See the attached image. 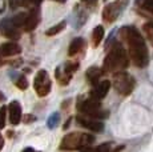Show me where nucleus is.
Returning <instances> with one entry per match:
<instances>
[{
  "label": "nucleus",
  "mask_w": 153,
  "mask_h": 152,
  "mask_svg": "<svg viewBox=\"0 0 153 152\" xmlns=\"http://www.w3.org/2000/svg\"><path fill=\"white\" fill-rule=\"evenodd\" d=\"M20 4H22V0H10V5H11V8H12V10L17 8Z\"/></svg>",
  "instance_id": "obj_27"
},
{
  "label": "nucleus",
  "mask_w": 153,
  "mask_h": 152,
  "mask_svg": "<svg viewBox=\"0 0 153 152\" xmlns=\"http://www.w3.org/2000/svg\"><path fill=\"white\" fill-rule=\"evenodd\" d=\"M84 1L87 3V4H89V5H91V4H95L96 0H84Z\"/></svg>",
  "instance_id": "obj_31"
},
{
  "label": "nucleus",
  "mask_w": 153,
  "mask_h": 152,
  "mask_svg": "<svg viewBox=\"0 0 153 152\" xmlns=\"http://www.w3.org/2000/svg\"><path fill=\"white\" fill-rule=\"evenodd\" d=\"M3 34H4V36L10 37V39H19L20 37V34L16 31V27L12 25V27H7L5 30H3Z\"/></svg>",
  "instance_id": "obj_21"
},
{
  "label": "nucleus",
  "mask_w": 153,
  "mask_h": 152,
  "mask_svg": "<svg viewBox=\"0 0 153 152\" xmlns=\"http://www.w3.org/2000/svg\"><path fill=\"white\" fill-rule=\"evenodd\" d=\"M53 1H57V3H65L67 0H53Z\"/></svg>",
  "instance_id": "obj_34"
},
{
  "label": "nucleus",
  "mask_w": 153,
  "mask_h": 152,
  "mask_svg": "<svg viewBox=\"0 0 153 152\" xmlns=\"http://www.w3.org/2000/svg\"><path fill=\"white\" fill-rule=\"evenodd\" d=\"M128 5V0H114L104 7L102 10V19L107 23H113L117 20V17L121 15V12Z\"/></svg>",
  "instance_id": "obj_6"
},
{
  "label": "nucleus",
  "mask_w": 153,
  "mask_h": 152,
  "mask_svg": "<svg viewBox=\"0 0 153 152\" xmlns=\"http://www.w3.org/2000/svg\"><path fill=\"white\" fill-rule=\"evenodd\" d=\"M23 152H36L33 150V148H31V147H28V148H24V150H23ZM40 152V151H39Z\"/></svg>",
  "instance_id": "obj_30"
},
{
  "label": "nucleus",
  "mask_w": 153,
  "mask_h": 152,
  "mask_svg": "<svg viewBox=\"0 0 153 152\" xmlns=\"http://www.w3.org/2000/svg\"><path fill=\"white\" fill-rule=\"evenodd\" d=\"M69 123H71V119H68V120H67V123H65V125H64V128H65V130L69 127Z\"/></svg>",
  "instance_id": "obj_33"
},
{
  "label": "nucleus",
  "mask_w": 153,
  "mask_h": 152,
  "mask_svg": "<svg viewBox=\"0 0 153 152\" xmlns=\"http://www.w3.org/2000/svg\"><path fill=\"white\" fill-rule=\"evenodd\" d=\"M77 68H79V63H67L63 69H61L60 67H57L56 72H55L56 79L59 80V83H60L61 86H67L71 81V79H72L73 74L76 72Z\"/></svg>",
  "instance_id": "obj_8"
},
{
  "label": "nucleus",
  "mask_w": 153,
  "mask_h": 152,
  "mask_svg": "<svg viewBox=\"0 0 153 152\" xmlns=\"http://www.w3.org/2000/svg\"><path fill=\"white\" fill-rule=\"evenodd\" d=\"M22 52V47L17 43H4L0 45V56H13Z\"/></svg>",
  "instance_id": "obj_13"
},
{
  "label": "nucleus",
  "mask_w": 153,
  "mask_h": 152,
  "mask_svg": "<svg viewBox=\"0 0 153 152\" xmlns=\"http://www.w3.org/2000/svg\"><path fill=\"white\" fill-rule=\"evenodd\" d=\"M76 120L80 125H83L84 128H87V130L89 131H93V132H101L102 130H104V124H102L101 121L96 120L95 118H91V116H81L79 115L77 118H76Z\"/></svg>",
  "instance_id": "obj_9"
},
{
  "label": "nucleus",
  "mask_w": 153,
  "mask_h": 152,
  "mask_svg": "<svg viewBox=\"0 0 153 152\" xmlns=\"http://www.w3.org/2000/svg\"><path fill=\"white\" fill-rule=\"evenodd\" d=\"M59 121H60V115H59V112H53L47 120V125H48L49 130H53V128L57 127Z\"/></svg>",
  "instance_id": "obj_20"
},
{
  "label": "nucleus",
  "mask_w": 153,
  "mask_h": 152,
  "mask_svg": "<svg viewBox=\"0 0 153 152\" xmlns=\"http://www.w3.org/2000/svg\"><path fill=\"white\" fill-rule=\"evenodd\" d=\"M113 88L117 93L123 96H128L133 92L134 89V79L132 75L126 72H116L113 76Z\"/></svg>",
  "instance_id": "obj_5"
},
{
  "label": "nucleus",
  "mask_w": 153,
  "mask_h": 152,
  "mask_svg": "<svg viewBox=\"0 0 153 152\" xmlns=\"http://www.w3.org/2000/svg\"><path fill=\"white\" fill-rule=\"evenodd\" d=\"M15 84H16V87L20 88V89H27L28 88V80H27V77L23 76V75L19 76V79L15 81Z\"/></svg>",
  "instance_id": "obj_22"
},
{
  "label": "nucleus",
  "mask_w": 153,
  "mask_h": 152,
  "mask_svg": "<svg viewBox=\"0 0 153 152\" xmlns=\"http://www.w3.org/2000/svg\"><path fill=\"white\" fill-rule=\"evenodd\" d=\"M65 25H67L65 22H60L59 24H56V25H53V27L49 28V30H47L45 35H47V36H55V35L60 34V32L65 28Z\"/></svg>",
  "instance_id": "obj_17"
},
{
  "label": "nucleus",
  "mask_w": 153,
  "mask_h": 152,
  "mask_svg": "<svg viewBox=\"0 0 153 152\" xmlns=\"http://www.w3.org/2000/svg\"><path fill=\"white\" fill-rule=\"evenodd\" d=\"M111 143H102V144L97 145V147L93 150V152H111Z\"/></svg>",
  "instance_id": "obj_24"
},
{
  "label": "nucleus",
  "mask_w": 153,
  "mask_h": 152,
  "mask_svg": "<svg viewBox=\"0 0 153 152\" xmlns=\"http://www.w3.org/2000/svg\"><path fill=\"white\" fill-rule=\"evenodd\" d=\"M3 145H4V139H3L1 133H0V151L3 150Z\"/></svg>",
  "instance_id": "obj_29"
},
{
  "label": "nucleus",
  "mask_w": 153,
  "mask_h": 152,
  "mask_svg": "<svg viewBox=\"0 0 153 152\" xmlns=\"http://www.w3.org/2000/svg\"><path fill=\"white\" fill-rule=\"evenodd\" d=\"M8 112H10V121L12 125H17L22 120V106L17 100H13L10 103L8 107Z\"/></svg>",
  "instance_id": "obj_11"
},
{
  "label": "nucleus",
  "mask_w": 153,
  "mask_h": 152,
  "mask_svg": "<svg viewBox=\"0 0 153 152\" xmlns=\"http://www.w3.org/2000/svg\"><path fill=\"white\" fill-rule=\"evenodd\" d=\"M77 110L80 111L81 113H84V115L91 116V118H95V119H101V118H107L108 116L107 111L101 110L100 100L92 98V96H91L89 99H85V100L79 101Z\"/></svg>",
  "instance_id": "obj_4"
},
{
  "label": "nucleus",
  "mask_w": 153,
  "mask_h": 152,
  "mask_svg": "<svg viewBox=\"0 0 153 152\" xmlns=\"http://www.w3.org/2000/svg\"><path fill=\"white\" fill-rule=\"evenodd\" d=\"M27 17H28V15H27V13H24V12L17 13V15L12 19V22H11V23H12V25H15V27H22V25L25 24Z\"/></svg>",
  "instance_id": "obj_19"
},
{
  "label": "nucleus",
  "mask_w": 153,
  "mask_h": 152,
  "mask_svg": "<svg viewBox=\"0 0 153 152\" xmlns=\"http://www.w3.org/2000/svg\"><path fill=\"white\" fill-rule=\"evenodd\" d=\"M33 120H36V118H35L33 115H27L24 118V123H25V124H29V123L33 121Z\"/></svg>",
  "instance_id": "obj_28"
},
{
  "label": "nucleus",
  "mask_w": 153,
  "mask_h": 152,
  "mask_svg": "<svg viewBox=\"0 0 153 152\" xmlns=\"http://www.w3.org/2000/svg\"><path fill=\"white\" fill-rule=\"evenodd\" d=\"M143 30H144V34H145L146 39L148 42L153 45V22H148L143 25Z\"/></svg>",
  "instance_id": "obj_18"
},
{
  "label": "nucleus",
  "mask_w": 153,
  "mask_h": 152,
  "mask_svg": "<svg viewBox=\"0 0 153 152\" xmlns=\"http://www.w3.org/2000/svg\"><path fill=\"white\" fill-rule=\"evenodd\" d=\"M85 47V42L83 37H76L71 42L69 48H68V55L69 56H76L77 54H80Z\"/></svg>",
  "instance_id": "obj_14"
},
{
  "label": "nucleus",
  "mask_w": 153,
  "mask_h": 152,
  "mask_svg": "<svg viewBox=\"0 0 153 152\" xmlns=\"http://www.w3.org/2000/svg\"><path fill=\"white\" fill-rule=\"evenodd\" d=\"M102 37H104V28L102 25H97L95 27V30L92 32V44L93 47H99L100 43H101Z\"/></svg>",
  "instance_id": "obj_16"
},
{
  "label": "nucleus",
  "mask_w": 153,
  "mask_h": 152,
  "mask_svg": "<svg viewBox=\"0 0 153 152\" xmlns=\"http://www.w3.org/2000/svg\"><path fill=\"white\" fill-rule=\"evenodd\" d=\"M101 75H102V69L99 68V67H89V68L87 69V74H85L87 80L89 81L91 84H93V86L99 81V79Z\"/></svg>",
  "instance_id": "obj_15"
},
{
  "label": "nucleus",
  "mask_w": 153,
  "mask_h": 152,
  "mask_svg": "<svg viewBox=\"0 0 153 152\" xmlns=\"http://www.w3.org/2000/svg\"><path fill=\"white\" fill-rule=\"evenodd\" d=\"M95 142V137L92 135L83 132H69L61 140L60 148L65 151H75V150H81L84 147H88Z\"/></svg>",
  "instance_id": "obj_3"
},
{
  "label": "nucleus",
  "mask_w": 153,
  "mask_h": 152,
  "mask_svg": "<svg viewBox=\"0 0 153 152\" xmlns=\"http://www.w3.org/2000/svg\"><path fill=\"white\" fill-rule=\"evenodd\" d=\"M129 66V60L126 56V51L121 43L116 42L111 47L108 55L105 56L104 64H102V74H116V72L125 71Z\"/></svg>",
  "instance_id": "obj_2"
},
{
  "label": "nucleus",
  "mask_w": 153,
  "mask_h": 152,
  "mask_svg": "<svg viewBox=\"0 0 153 152\" xmlns=\"http://www.w3.org/2000/svg\"><path fill=\"white\" fill-rule=\"evenodd\" d=\"M120 36L128 45L129 57L139 68H144L149 63V52L145 40L133 25H126L120 30Z\"/></svg>",
  "instance_id": "obj_1"
},
{
  "label": "nucleus",
  "mask_w": 153,
  "mask_h": 152,
  "mask_svg": "<svg viewBox=\"0 0 153 152\" xmlns=\"http://www.w3.org/2000/svg\"><path fill=\"white\" fill-rule=\"evenodd\" d=\"M109 89H111V81L109 80L97 81V83L95 84V87H93L92 92H91V96L97 99V100H101V99H104L105 96L108 95Z\"/></svg>",
  "instance_id": "obj_10"
},
{
  "label": "nucleus",
  "mask_w": 153,
  "mask_h": 152,
  "mask_svg": "<svg viewBox=\"0 0 153 152\" xmlns=\"http://www.w3.org/2000/svg\"><path fill=\"white\" fill-rule=\"evenodd\" d=\"M5 113H7V107L1 106L0 107V130L5 127Z\"/></svg>",
  "instance_id": "obj_23"
},
{
  "label": "nucleus",
  "mask_w": 153,
  "mask_h": 152,
  "mask_svg": "<svg viewBox=\"0 0 153 152\" xmlns=\"http://www.w3.org/2000/svg\"><path fill=\"white\" fill-rule=\"evenodd\" d=\"M43 0H22V5L24 7H31V5H39Z\"/></svg>",
  "instance_id": "obj_26"
},
{
  "label": "nucleus",
  "mask_w": 153,
  "mask_h": 152,
  "mask_svg": "<svg viewBox=\"0 0 153 152\" xmlns=\"http://www.w3.org/2000/svg\"><path fill=\"white\" fill-rule=\"evenodd\" d=\"M51 87H52V81L49 79V75L45 69H40L37 71L36 76H35V81H33V88L36 91L37 96L44 98L51 92Z\"/></svg>",
  "instance_id": "obj_7"
},
{
  "label": "nucleus",
  "mask_w": 153,
  "mask_h": 152,
  "mask_svg": "<svg viewBox=\"0 0 153 152\" xmlns=\"http://www.w3.org/2000/svg\"><path fill=\"white\" fill-rule=\"evenodd\" d=\"M141 7H143L146 12H149V13L153 15V0H143Z\"/></svg>",
  "instance_id": "obj_25"
},
{
  "label": "nucleus",
  "mask_w": 153,
  "mask_h": 152,
  "mask_svg": "<svg viewBox=\"0 0 153 152\" xmlns=\"http://www.w3.org/2000/svg\"><path fill=\"white\" fill-rule=\"evenodd\" d=\"M81 152H93V150H91V148H88V147H84Z\"/></svg>",
  "instance_id": "obj_32"
},
{
  "label": "nucleus",
  "mask_w": 153,
  "mask_h": 152,
  "mask_svg": "<svg viewBox=\"0 0 153 152\" xmlns=\"http://www.w3.org/2000/svg\"><path fill=\"white\" fill-rule=\"evenodd\" d=\"M40 23V13H39V10L37 8H33L31 11V13H28V17L25 20V24H24V30L27 32H31L33 31L35 28L39 25Z\"/></svg>",
  "instance_id": "obj_12"
}]
</instances>
